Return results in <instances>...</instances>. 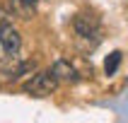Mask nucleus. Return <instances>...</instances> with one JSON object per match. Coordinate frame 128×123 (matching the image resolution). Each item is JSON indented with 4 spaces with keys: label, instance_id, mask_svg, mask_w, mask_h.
I'll list each match as a JSON object with an SVG mask.
<instances>
[{
    "label": "nucleus",
    "instance_id": "obj_1",
    "mask_svg": "<svg viewBox=\"0 0 128 123\" xmlns=\"http://www.w3.org/2000/svg\"><path fill=\"white\" fill-rule=\"evenodd\" d=\"M72 29L78 39L82 41H99V34H102V27H99V19L94 14H75L72 17Z\"/></svg>",
    "mask_w": 128,
    "mask_h": 123
},
{
    "label": "nucleus",
    "instance_id": "obj_2",
    "mask_svg": "<svg viewBox=\"0 0 128 123\" xmlns=\"http://www.w3.org/2000/svg\"><path fill=\"white\" fill-rule=\"evenodd\" d=\"M56 87H58V80L48 70V72H36L34 77L24 85V92L34 94V97H48L51 92H56Z\"/></svg>",
    "mask_w": 128,
    "mask_h": 123
},
{
    "label": "nucleus",
    "instance_id": "obj_3",
    "mask_svg": "<svg viewBox=\"0 0 128 123\" xmlns=\"http://www.w3.org/2000/svg\"><path fill=\"white\" fill-rule=\"evenodd\" d=\"M0 46H2V51H5V56H17L22 48V36L17 29H12L10 24H5V27L0 29Z\"/></svg>",
    "mask_w": 128,
    "mask_h": 123
},
{
    "label": "nucleus",
    "instance_id": "obj_4",
    "mask_svg": "<svg viewBox=\"0 0 128 123\" xmlns=\"http://www.w3.org/2000/svg\"><path fill=\"white\" fill-rule=\"evenodd\" d=\"M51 75L58 80V82H78L80 80V72L75 70V65L65 58H58L56 63L51 65Z\"/></svg>",
    "mask_w": 128,
    "mask_h": 123
},
{
    "label": "nucleus",
    "instance_id": "obj_5",
    "mask_svg": "<svg viewBox=\"0 0 128 123\" xmlns=\"http://www.w3.org/2000/svg\"><path fill=\"white\" fill-rule=\"evenodd\" d=\"M10 5H12V12L22 19H29L36 10V0H10Z\"/></svg>",
    "mask_w": 128,
    "mask_h": 123
},
{
    "label": "nucleus",
    "instance_id": "obj_6",
    "mask_svg": "<svg viewBox=\"0 0 128 123\" xmlns=\"http://www.w3.org/2000/svg\"><path fill=\"white\" fill-rule=\"evenodd\" d=\"M118 65H121V51H114V53H109V58L104 60V72L106 75H114L118 70Z\"/></svg>",
    "mask_w": 128,
    "mask_h": 123
}]
</instances>
